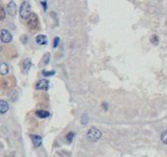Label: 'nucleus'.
Listing matches in <instances>:
<instances>
[{"mask_svg": "<svg viewBox=\"0 0 167 157\" xmlns=\"http://www.w3.org/2000/svg\"><path fill=\"white\" fill-rule=\"evenodd\" d=\"M31 4L29 1H24L21 4L20 7V16L22 19H29V17L31 16Z\"/></svg>", "mask_w": 167, "mask_h": 157, "instance_id": "obj_1", "label": "nucleus"}, {"mask_svg": "<svg viewBox=\"0 0 167 157\" xmlns=\"http://www.w3.org/2000/svg\"><path fill=\"white\" fill-rule=\"evenodd\" d=\"M88 140L90 141H97L100 137H101V132H100L97 128H90L87 133Z\"/></svg>", "mask_w": 167, "mask_h": 157, "instance_id": "obj_2", "label": "nucleus"}, {"mask_svg": "<svg viewBox=\"0 0 167 157\" xmlns=\"http://www.w3.org/2000/svg\"><path fill=\"white\" fill-rule=\"evenodd\" d=\"M28 26L31 29H36V28L39 26V18L36 14L31 13V16L28 19Z\"/></svg>", "mask_w": 167, "mask_h": 157, "instance_id": "obj_3", "label": "nucleus"}, {"mask_svg": "<svg viewBox=\"0 0 167 157\" xmlns=\"http://www.w3.org/2000/svg\"><path fill=\"white\" fill-rule=\"evenodd\" d=\"M0 39H1L2 42L9 43L12 40V34L7 30H2L1 33H0Z\"/></svg>", "mask_w": 167, "mask_h": 157, "instance_id": "obj_4", "label": "nucleus"}, {"mask_svg": "<svg viewBox=\"0 0 167 157\" xmlns=\"http://www.w3.org/2000/svg\"><path fill=\"white\" fill-rule=\"evenodd\" d=\"M36 89H39V90H47L49 89V81L48 80H40L39 81H37Z\"/></svg>", "mask_w": 167, "mask_h": 157, "instance_id": "obj_5", "label": "nucleus"}, {"mask_svg": "<svg viewBox=\"0 0 167 157\" xmlns=\"http://www.w3.org/2000/svg\"><path fill=\"white\" fill-rule=\"evenodd\" d=\"M7 12L10 16H15L17 12V6L14 1H10L7 5Z\"/></svg>", "mask_w": 167, "mask_h": 157, "instance_id": "obj_6", "label": "nucleus"}, {"mask_svg": "<svg viewBox=\"0 0 167 157\" xmlns=\"http://www.w3.org/2000/svg\"><path fill=\"white\" fill-rule=\"evenodd\" d=\"M31 140H33L34 145L36 147H39V146L42 145V137L39 136V134H31Z\"/></svg>", "mask_w": 167, "mask_h": 157, "instance_id": "obj_7", "label": "nucleus"}, {"mask_svg": "<svg viewBox=\"0 0 167 157\" xmlns=\"http://www.w3.org/2000/svg\"><path fill=\"white\" fill-rule=\"evenodd\" d=\"M36 41L37 44L39 45H45L47 44V37L44 36V34H39L36 37Z\"/></svg>", "mask_w": 167, "mask_h": 157, "instance_id": "obj_8", "label": "nucleus"}, {"mask_svg": "<svg viewBox=\"0 0 167 157\" xmlns=\"http://www.w3.org/2000/svg\"><path fill=\"white\" fill-rule=\"evenodd\" d=\"M31 67V60L30 58L25 59L23 61V64H22V68H23L25 73H28V71L30 70Z\"/></svg>", "mask_w": 167, "mask_h": 157, "instance_id": "obj_9", "label": "nucleus"}, {"mask_svg": "<svg viewBox=\"0 0 167 157\" xmlns=\"http://www.w3.org/2000/svg\"><path fill=\"white\" fill-rule=\"evenodd\" d=\"M9 110V104L4 100H0V114H5Z\"/></svg>", "mask_w": 167, "mask_h": 157, "instance_id": "obj_10", "label": "nucleus"}, {"mask_svg": "<svg viewBox=\"0 0 167 157\" xmlns=\"http://www.w3.org/2000/svg\"><path fill=\"white\" fill-rule=\"evenodd\" d=\"M9 72V67L6 63H0V75L5 76L7 75Z\"/></svg>", "mask_w": 167, "mask_h": 157, "instance_id": "obj_11", "label": "nucleus"}, {"mask_svg": "<svg viewBox=\"0 0 167 157\" xmlns=\"http://www.w3.org/2000/svg\"><path fill=\"white\" fill-rule=\"evenodd\" d=\"M36 115L39 118H40V119H44V118L49 117L50 113L47 112V111H45V110H37V111L36 112Z\"/></svg>", "mask_w": 167, "mask_h": 157, "instance_id": "obj_12", "label": "nucleus"}, {"mask_svg": "<svg viewBox=\"0 0 167 157\" xmlns=\"http://www.w3.org/2000/svg\"><path fill=\"white\" fill-rule=\"evenodd\" d=\"M75 137V133L74 132H70L69 134H67V136H66V140H67L68 142H72V140H73Z\"/></svg>", "mask_w": 167, "mask_h": 157, "instance_id": "obj_13", "label": "nucleus"}, {"mask_svg": "<svg viewBox=\"0 0 167 157\" xmlns=\"http://www.w3.org/2000/svg\"><path fill=\"white\" fill-rule=\"evenodd\" d=\"M150 42H152L153 45H157V44H158V42H159L158 36H155V34H154V36H152V39H150Z\"/></svg>", "mask_w": 167, "mask_h": 157, "instance_id": "obj_14", "label": "nucleus"}, {"mask_svg": "<svg viewBox=\"0 0 167 157\" xmlns=\"http://www.w3.org/2000/svg\"><path fill=\"white\" fill-rule=\"evenodd\" d=\"M160 139H161L162 142L167 144V130L166 131H163L162 134H161V137H160Z\"/></svg>", "mask_w": 167, "mask_h": 157, "instance_id": "obj_15", "label": "nucleus"}, {"mask_svg": "<svg viewBox=\"0 0 167 157\" xmlns=\"http://www.w3.org/2000/svg\"><path fill=\"white\" fill-rule=\"evenodd\" d=\"M42 76H44V77H50V76H53V75L55 74V72L54 71H45V70H43L42 72Z\"/></svg>", "mask_w": 167, "mask_h": 157, "instance_id": "obj_16", "label": "nucleus"}, {"mask_svg": "<svg viewBox=\"0 0 167 157\" xmlns=\"http://www.w3.org/2000/svg\"><path fill=\"white\" fill-rule=\"evenodd\" d=\"M88 122H89V117H88L87 114H84L82 116V119H81V123L83 125H86L88 124Z\"/></svg>", "mask_w": 167, "mask_h": 157, "instance_id": "obj_17", "label": "nucleus"}, {"mask_svg": "<svg viewBox=\"0 0 167 157\" xmlns=\"http://www.w3.org/2000/svg\"><path fill=\"white\" fill-rule=\"evenodd\" d=\"M6 18V13H5V10L3 9V7H0V21L4 20Z\"/></svg>", "mask_w": 167, "mask_h": 157, "instance_id": "obj_18", "label": "nucleus"}, {"mask_svg": "<svg viewBox=\"0 0 167 157\" xmlns=\"http://www.w3.org/2000/svg\"><path fill=\"white\" fill-rule=\"evenodd\" d=\"M59 42H60V39H59V37H55L54 41H53V47H54V48H56V47L58 46Z\"/></svg>", "mask_w": 167, "mask_h": 157, "instance_id": "obj_19", "label": "nucleus"}, {"mask_svg": "<svg viewBox=\"0 0 167 157\" xmlns=\"http://www.w3.org/2000/svg\"><path fill=\"white\" fill-rule=\"evenodd\" d=\"M40 4L43 6V9H44V10H46V8H47V3H46V1H40Z\"/></svg>", "mask_w": 167, "mask_h": 157, "instance_id": "obj_20", "label": "nucleus"}, {"mask_svg": "<svg viewBox=\"0 0 167 157\" xmlns=\"http://www.w3.org/2000/svg\"><path fill=\"white\" fill-rule=\"evenodd\" d=\"M103 107H104V110H107V104H106V103H103Z\"/></svg>", "mask_w": 167, "mask_h": 157, "instance_id": "obj_21", "label": "nucleus"}]
</instances>
